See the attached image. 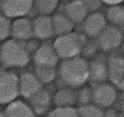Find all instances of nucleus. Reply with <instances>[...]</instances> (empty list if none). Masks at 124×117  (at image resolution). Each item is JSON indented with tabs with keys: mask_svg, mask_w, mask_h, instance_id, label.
Here are the masks:
<instances>
[{
	"mask_svg": "<svg viewBox=\"0 0 124 117\" xmlns=\"http://www.w3.org/2000/svg\"><path fill=\"white\" fill-rule=\"evenodd\" d=\"M58 78L65 87H83L89 80L88 61L82 56L63 60L58 69Z\"/></svg>",
	"mask_w": 124,
	"mask_h": 117,
	"instance_id": "1",
	"label": "nucleus"
},
{
	"mask_svg": "<svg viewBox=\"0 0 124 117\" xmlns=\"http://www.w3.org/2000/svg\"><path fill=\"white\" fill-rule=\"evenodd\" d=\"M1 62L6 68H23L30 60L25 42L8 39L1 46Z\"/></svg>",
	"mask_w": 124,
	"mask_h": 117,
	"instance_id": "2",
	"label": "nucleus"
},
{
	"mask_svg": "<svg viewBox=\"0 0 124 117\" xmlns=\"http://www.w3.org/2000/svg\"><path fill=\"white\" fill-rule=\"evenodd\" d=\"M86 41L85 35L72 32L65 35L58 36L53 42V46L59 58L66 60L79 57L83 53Z\"/></svg>",
	"mask_w": 124,
	"mask_h": 117,
	"instance_id": "3",
	"label": "nucleus"
},
{
	"mask_svg": "<svg viewBox=\"0 0 124 117\" xmlns=\"http://www.w3.org/2000/svg\"><path fill=\"white\" fill-rule=\"evenodd\" d=\"M20 95L19 77L15 73L2 70L0 75V100L3 105H8L17 100Z\"/></svg>",
	"mask_w": 124,
	"mask_h": 117,
	"instance_id": "4",
	"label": "nucleus"
},
{
	"mask_svg": "<svg viewBox=\"0 0 124 117\" xmlns=\"http://www.w3.org/2000/svg\"><path fill=\"white\" fill-rule=\"evenodd\" d=\"M93 104L107 109L112 107L117 100L118 94L116 86L112 83H101L95 85L93 88Z\"/></svg>",
	"mask_w": 124,
	"mask_h": 117,
	"instance_id": "5",
	"label": "nucleus"
},
{
	"mask_svg": "<svg viewBox=\"0 0 124 117\" xmlns=\"http://www.w3.org/2000/svg\"><path fill=\"white\" fill-rule=\"evenodd\" d=\"M34 9V2L27 0H3L1 1L2 14L9 18H24Z\"/></svg>",
	"mask_w": 124,
	"mask_h": 117,
	"instance_id": "6",
	"label": "nucleus"
},
{
	"mask_svg": "<svg viewBox=\"0 0 124 117\" xmlns=\"http://www.w3.org/2000/svg\"><path fill=\"white\" fill-rule=\"evenodd\" d=\"M123 39V30L109 24L97 38V42L101 50L104 52H111L121 45Z\"/></svg>",
	"mask_w": 124,
	"mask_h": 117,
	"instance_id": "7",
	"label": "nucleus"
},
{
	"mask_svg": "<svg viewBox=\"0 0 124 117\" xmlns=\"http://www.w3.org/2000/svg\"><path fill=\"white\" fill-rule=\"evenodd\" d=\"M108 57L98 53L88 61L89 80L94 85L104 83L108 80Z\"/></svg>",
	"mask_w": 124,
	"mask_h": 117,
	"instance_id": "8",
	"label": "nucleus"
},
{
	"mask_svg": "<svg viewBox=\"0 0 124 117\" xmlns=\"http://www.w3.org/2000/svg\"><path fill=\"white\" fill-rule=\"evenodd\" d=\"M59 59L53 44L48 42L40 45L38 50L33 54V60L36 66L56 68Z\"/></svg>",
	"mask_w": 124,
	"mask_h": 117,
	"instance_id": "9",
	"label": "nucleus"
},
{
	"mask_svg": "<svg viewBox=\"0 0 124 117\" xmlns=\"http://www.w3.org/2000/svg\"><path fill=\"white\" fill-rule=\"evenodd\" d=\"M108 26L107 18L102 13L96 12L89 13L83 23V32L89 38H98Z\"/></svg>",
	"mask_w": 124,
	"mask_h": 117,
	"instance_id": "10",
	"label": "nucleus"
},
{
	"mask_svg": "<svg viewBox=\"0 0 124 117\" xmlns=\"http://www.w3.org/2000/svg\"><path fill=\"white\" fill-rule=\"evenodd\" d=\"M43 90V84L39 80L35 73L24 72L19 76L20 95L30 99Z\"/></svg>",
	"mask_w": 124,
	"mask_h": 117,
	"instance_id": "11",
	"label": "nucleus"
},
{
	"mask_svg": "<svg viewBox=\"0 0 124 117\" xmlns=\"http://www.w3.org/2000/svg\"><path fill=\"white\" fill-rule=\"evenodd\" d=\"M12 37L21 42H28L34 38L33 20L28 18H20L13 21Z\"/></svg>",
	"mask_w": 124,
	"mask_h": 117,
	"instance_id": "12",
	"label": "nucleus"
},
{
	"mask_svg": "<svg viewBox=\"0 0 124 117\" xmlns=\"http://www.w3.org/2000/svg\"><path fill=\"white\" fill-rule=\"evenodd\" d=\"M34 38L40 40H47L55 34L53 18L51 16L39 15L33 20Z\"/></svg>",
	"mask_w": 124,
	"mask_h": 117,
	"instance_id": "13",
	"label": "nucleus"
},
{
	"mask_svg": "<svg viewBox=\"0 0 124 117\" xmlns=\"http://www.w3.org/2000/svg\"><path fill=\"white\" fill-rule=\"evenodd\" d=\"M63 13L74 24H83L89 14L85 1L68 2L64 4Z\"/></svg>",
	"mask_w": 124,
	"mask_h": 117,
	"instance_id": "14",
	"label": "nucleus"
},
{
	"mask_svg": "<svg viewBox=\"0 0 124 117\" xmlns=\"http://www.w3.org/2000/svg\"><path fill=\"white\" fill-rule=\"evenodd\" d=\"M108 80L116 85L124 78V57L117 53L108 56Z\"/></svg>",
	"mask_w": 124,
	"mask_h": 117,
	"instance_id": "15",
	"label": "nucleus"
},
{
	"mask_svg": "<svg viewBox=\"0 0 124 117\" xmlns=\"http://www.w3.org/2000/svg\"><path fill=\"white\" fill-rule=\"evenodd\" d=\"M53 101V98L51 96L50 92L43 89L29 99V105L36 115L42 116L48 111Z\"/></svg>",
	"mask_w": 124,
	"mask_h": 117,
	"instance_id": "16",
	"label": "nucleus"
},
{
	"mask_svg": "<svg viewBox=\"0 0 124 117\" xmlns=\"http://www.w3.org/2000/svg\"><path fill=\"white\" fill-rule=\"evenodd\" d=\"M53 103L57 108H72L78 104L77 90L68 87L58 90L53 96Z\"/></svg>",
	"mask_w": 124,
	"mask_h": 117,
	"instance_id": "17",
	"label": "nucleus"
},
{
	"mask_svg": "<svg viewBox=\"0 0 124 117\" xmlns=\"http://www.w3.org/2000/svg\"><path fill=\"white\" fill-rule=\"evenodd\" d=\"M8 117H35V113L29 105L19 99L8 105L4 110Z\"/></svg>",
	"mask_w": 124,
	"mask_h": 117,
	"instance_id": "18",
	"label": "nucleus"
},
{
	"mask_svg": "<svg viewBox=\"0 0 124 117\" xmlns=\"http://www.w3.org/2000/svg\"><path fill=\"white\" fill-rule=\"evenodd\" d=\"M52 18L55 34L62 36L72 32L75 24L63 12L55 13Z\"/></svg>",
	"mask_w": 124,
	"mask_h": 117,
	"instance_id": "19",
	"label": "nucleus"
},
{
	"mask_svg": "<svg viewBox=\"0 0 124 117\" xmlns=\"http://www.w3.org/2000/svg\"><path fill=\"white\" fill-rule=\"evenodd\" d=\"M107 20L110 24L120 29H124V6L122 4L111 6L108 9L106 13Z\"/></svg>",
	"mask_w": 124,
	"mask_h": 117,
	"instance_id": "20",
	"label": "nucleus"
},
{
	"mask_svg": "<svg viewBox=\"0 0 124 117\" xmlns=\"http://www.w3.org/2000/svg\"><path fill=\"white\" fill-rule=\"evenodd\" d=\"M34 73L43 85L52 83L57 78V76H58V70H57V68L53 67L36 66Z\"/></svg>",
	"mask_w": 124,
	"mask_h": 117,
	"instance_id": "21",
	"label": "nucleus"
},
{
	"mask_svg": "<svg viewBox=\"0 0 124 117\" xmlns=\"http://www.w3.org/2000/svg\"><path fill=\"white\" fill-rule=\"evenodd\" d=\"M58 6V2L56 0H39L34 2V9L39 15L50 16L55 12Z\"/></svg>",
	"mask_w": 124,
	"mask_h": 117,
	"instance_id": "22",
	"label": "nucleus"
},
{
	"mask_svg": "<svg viewBox=\"0 0 124 117\" xmlns=\"http://www.w3.org/2000/svg\"><path fill=\"white\" fill-rule=\"evenodd\" d=\"M77 110L79 117H104V110L95 104L78 106Z\"/></svg>",
	"mask_w": 124,
	"mask_h": 117,
	"instance_id": "23",
	"label": "nucleus"
},
{
	"mask_svg": "<svg viewBox=\"0 0 124 117\" xmlns=\"http://www.w3.org/2000/svg\"><path fill=\"white\" fill-rule=\"evenodd\" d=\"M0 39L1 41H7L9 37L12 36L13 22L11 18L2 14L0 18Z\"/></svg>",
	"mask_w": 124,
	"mask_h": 117,
	"instance_id": "24",
	"label": "nucleus"
},
{
	"mask_svg": "<svg viewBox=\"0 0 124 117\" xmlns=\"http://www.w3.org/2000/svg\"><path fill=\"white\" fill-rule=\"evenodd\" d=\"M78 95V105L79 106L87 105L93 102V89L89 87H81L77 90Z\"/></svg>",
	"mask_w": 124,
	"mask_h": 117,
	"instance_id": "25",
	"label": "nucleus"
},
{
	"mask_svg": "<svg viewBox=\"0 0 124 117\" xmlns=\"http://www.w3.org/2000/svg\"><path fill=\"white\" fill-rule=\"evenodd\" d=\"M47 117H79L77 109L72 108H55L47 115Z\"/></svg>",
	"mask_w": 124,
	"mask_h": 117,
	"instance_id": "26",
	"label": "nucleus"
},
{
	"mask_svg": "<svg viewBox=\"0 0 124 117\" xmlns=\"http://www.w3.org/2000/svg\"><path fill=\"white\" fill-rule=\"evenodd\" d=\"M98 49H99L97 40H95V41L90 40V41H86L83 49V53L84 54V56L92 59L93 57H94L95 55L98 54Z\"/></svg>",
	"mask_w": 124,
	"mask_h": 117,
	"instance_id": "27",
	"label": "nucleus"
},
{
	"mask_svg": "<svg viewBox=\"0 0 124 117\" xmlns=\"http://www.w3.org/2000/svg\"><path fill=\"white\" fill-rule=\"evenodd\" d=\"M87 4V9L89 13H96L102 6V2L97 1V0H92V1H85Z\"/></svg>",
	"mask_w": 124,
	"mask_h": 117,
	"instance_id": "28",
	"label": "nucleus"
},
{
	"mask_svg": "<svg viewBox=\"0 0 124 117\" xmlns=\"http://www.w3.org/2000/svg\"><path fill=\"white\" fill-rule=\"evenodd\" d=\"M26 46L28 50L29 51V53L33 52V54L38 50V49L39 48V45L38 43V39H32L30 40H28V42H25Z\"/></svg>",
	"mask_w": 124,
	"mask_h": 117,
	"instance_id": "29",
	"label": "nucleus"
},
{
	"mask_svg": "<svg viewBox=\"0 0 124 117\" xmlns=\"http://www.w3.org/2000/svg\"><path fill=\"white\" fill-rule=\"evenodd\" d=\"M119 112L114 108L109 107L104 110V117H118Z\"/></svg>",
	"mask_w": 124,
	"mask_h": 117,
	"instance_id": "30",
	"label": "nucleus"
},
{
	"mask_svg": "<svg viewBox=\"0 0 124 117\" xmlns=\"http://www.w3.org/2000/svg\"><path fill=\"white\" fill-rule=\"evenodd\" d=\"M117 103L119 105V107L123 110H124V92H122L121 95H118Z\"/></svg>",
	"mask_w": 124,
	"mask_h": 117,
	"instance_id": "31",
	"label": "nucleus"
},
{
	"mask_svg": "<svg viewBox=\"0 0 124 117\" xmlns=\"http://www.w3.org/2000/svg\"><path fill=\"white\" fill-rule=\"evenodd\" d=\"M115 86H116V88H117V90H120L121 92H124V78L121 80V81L118 82Z\"/></svg>",
	"mask_w": 124,
	"mask_h": 117,
	"instance_id": "32",
	"label": "nucleus"
},
{
	"mask_svg": "<svg viewBox=\"0 0 124 117\" xmlns=\"http://www.w3.org/2000/svg\"><path fill=\"white\" fill-rule=\"evenodd\" d=\"M104 3L107 5H109V7H111V6H115V5L121 4L122 2L121 1H105Z\"/></svg>",
	"mask_w": 124,
	"mask_h": 117,
	"instance_id": "33",
	"label": "nucleus"
},
{
	"mask_svg": "<svg viewBox=\"0 0 124 117\" xmlns=\"http://www.w3.org/2000/svg\"><path fill=\"white\" fill-rule=\"evenodd\" d=\"M0 117H8L7 114L5 113V111H2V112H1V116H0Z\"/></svg>",
	"mask_w": 124,
	"mask_h": 117,
	"instance_id": "34",
	"label": "nucleus"
},
{
	"mask_svg": "<svg viewBox=\"0 0 124 117\" xmlns=\"http://www.w3.org/2000/svg\"><path fill=\"white\" fill-rule=\"evenodd\" d=\"M118 117H124V113H119Z\"/></svg>",
	"mask_w": 124,
	"mask_h": 117,
	"instance_id": "35",
	"label": "nucleus"
},
{
	"mask_svg": "<svg viewBox=\"0 0 124 117\" xmlns=\"http://www.w3.org/2000/svg\"><path fill=\"white\" fill-rule=\"evenodd\" d=\"M123 55H124V44L123 45Z\"/></svg>",
	"mask_w": 124,
	"mask_h": 117,
	"instance_id": "36",
	"label": "nucleus"
}]
</instances>
